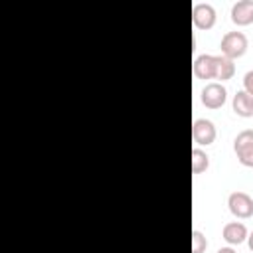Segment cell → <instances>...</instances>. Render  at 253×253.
Listing matches in <instances>:
<instances>
[{
    "mask_svg": "<svg viewBox=\"0 0 253 253\" xmlns=\"http://www.w3.org/2000/svg\"><path fill=\"white\" fill-rule=\"evenodd\" d=\"M194 75L198 79H213L217 83H223L235 75V63L233 59L225 55H211V53H202L194 59Z\"/></svg>",
    "mask_w": 253,
    "mask_h": 253,
    "instance_id": "1",
    "label": "cell"
},
{
    "mask_svg": "<svg viewBox=\"0 0 253 253\" xmlns=\"http://www.w3.org/2000/svg\"><path fill=\"white\" fill-rule=\"evenodd\" d=\"M249 47V40L243 32H227L223 34L221 38V43H219V49H221V55L229 57V59H237L241 57Z\"/></svg>",
    "mask_w": 253,
    "mask_h": 253,
    "instance_id": "2",
    "label": "cell"
},
{
    "mask_svg": "<svg viewBox=\"0 0 253 253\" xmlns=\"http://www.w3.org/2000/svg\"><path fill=\"white\" fill-rule=\"evenodd\" d=\"M233 150L243 166L253 168V128H245L237 132V136L233 138Z\"/></svg>",
    "mask_w": 253,
    "mask_h": 253,
    "instance_id": "3",
    "label": "cell"
},
{
    "mask_svg": "<svg viewBox=\"0 0 253 253\" xmlns=\"http://www.w3.org/2000/svg\"><path fill=\"white\" fill-rule=\"evenodd\" d=\"M200 99H202V103H204L208 109H219V107H223L225 101H227V89L223 87V83L210 81V83H206V87L202 89Z\"/></svg>",
    "mask_w": 253,
    "mask_h": 253,
    "instance_id": "4",
    "label": "cell"
},
{
    "mask_svg": "<svg viewBox=\"0 0 253 253\" xmlns=\"http://www.w3.org/2000/svg\"><path fill=\"white\" fill-rule=\"evenodd\" d=\"M217 136L215 125L210 119H196L192 123V138L196 146H210Z\"/></svg>",
    "mask_w": 253,
    "mask_h": 253,
    "instance_id": "5",
    "label": "cell"
},
{
    "mask_svg": "<svg viewBox=\"0 0 253 253\" xmlns=\"http://www.w3.org/2000/svg\"><path fill=\"white\" fill-rule=\"evenodd\" d=\"M227 206L229 211L239 219H247L253 215V198L245 192H231L227 198Z\"/></svg>",
    "mask_w": 253,
    "mask_h": 253,
    "instance_id": "6",
    "label": "cell"
},
{
    "mask_svg": "<svg viewBox=\"0 0 253 253\" xmlns=\"http://www.w3.org/2000/svg\"><path fill=\"white\" fill-rule=\"evenodd\" d=\"M215 18H217V12H215V8L210 2H196L194 4V8H192V22H194L196 28L210 30V28H213Z\"/></svg>",
    "mask_w": 253,
    "mask_h": 253,
    "instance_id": "7",
    "label": "cell"
},
{
    "mask_svg": "<svg viewBox=\"0 0 253 253\" xmlns=\"http://www.w3.org/2000/svg\"><path fill=\"white\" fill-rule=\"evenodd\" d=\"M231 22L237 26L253 24V0H237L231 6Z\"/></svg>",
    "mask_w": 253,
    "mask_h": 253,
    "instance_id": "8",
    "label": "cell"
},
{
    "mask_svg": "<svg viewBox=\"0 0 253 253\" xmlns=\"http://www.w3.org/2000/svg\"><path fill=\"white\" fill-rule=\"evenodd\" d=\"M231 107H233L235 115H239V117H245V119L253 117V95L247 93L245 89L237 91V93L233 95Z\"/></svg>",
    "mask_w": 253,
    "mask_h": 253,
    "instance_id": "9",
    "label": "cell"
},
{
    "mask_svg": "<svg viewBox=\"0 0 253 253\" xmlns=\"http://www.w3.org/2000/svg\"><path fill=\"white\" fill-rule=\"evenodd\" d=\"M223 239L229 243V245H239V243H243L245 239H247V227H245V223H241V221H229V223H225L223 225Z\"/></svg>",
    "mask_w": 253,
    "mask_h": 253,
    "instance_id": "10",
    "label": "cell"
},
{
    "mask_svg": "<svg viewBox=\"0 0 253 253\" xmlns=\"http://www.w3.org/2000/svg\"><path fill=\"white\" fill-rule=\"evenodd\" d=\"M210 168V156L206 150H202L200 146L192 148V172L194 174H202Z\"/></svg>",
    "mask_w": 253,
    "mask_h": 253,
    "instance_id": "11",
    "label": "cell"
},
{
    "mask_svg": "<svg viewBox=\"0 0 253 253\" xmlns=\"http://www.w3.org/2000/svg\"><path fill=\"white\" fill-rule=\"evenodd\" d=\"M208 249V239L202 231L194 229L192 231V253H206Z\"/></svg>",
    "mask_w": 253,
    "mask_h": 253,
    "instance_id": "12",
    "label": "cell"
},
{
    "mask_svg": "<svg viewBox=\"0 0 253 253\" xmlns=\"http://www.w3.org/2000/svg\"><path fill=\"white\" fill-rule=\"evenodd\" d=\"M243 89H245L247 93H251V95H253V69H251V71H247V73L243 75Z\"/></svg>",
    "mask_w": 253,
    "mask_h": 253,
    "instance_id": "13",
    "label": "cell"
},
{
    "mask_svg": "<svg viewBox=\"0 0 253 253\" xmlns=\"http://www.w3.org/2000/svg\"><path fill=\"white\" fill-rule=\"evenodd\" d=\"M215 253H237L233 247H221V249H217Z\"/></svg>",
    "mask_w": 253,
    "mask_h": 253,
    "instance_id": "14",
    "label": "cell"
},
{
    "mask_svg": "<svg viewBox=\"0 0 253 253\" xmlns=\"http://www.w3.org/2000/svg\"><path fill=\"white\" fill-rule=\"evenodd\" d=\"M247 245H249V249L253 251V231H251V233L247 235Z\"/></svg>",
    "mask_w": 253,
    "mask_h": 253,
    "instance_id": "15",
    "label": "cell"
}]
</instances>
